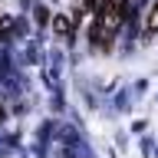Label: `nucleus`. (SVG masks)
<instances>
[{
	"instance_id": "obj_1",
	"label": "nucleus",
	"mask_w": 158,
	"mask_h": 158,
	"mask_svg": "<svg viewBox=\"0 0 158 158\" xmlns=\"http://www.w3.org/2000/svg\"><path fill=\"white\" fill-rule=\"evenodd\" d=\"M122 20H125V3L122 0H102V7L96 13V27H92V46L109 49L118 27H122Z\"/></svg>"
},
{
	"instance_id": "obj_2",
	"label": "nucleus",
	"mask_w": 158,
	"mask_h": 158,
	"mask_svg": "<svg viewBox=\"0 0 158 158\" xmlns=\"http://www.w3.org/2000/svg\"><path fill=\"white\" fill-rule=\"evenodd\" d=\"M158 33V0L148 7V13H145V36H155Z\"/></svg>"
},
{
	"instance_id": "obj_3",
	"label": "nucleus",
	"mask_w": 158,
	"mask_h": 158,
	"mask_svg": "<svg viewBox=\"0 0 158 158\" xmlns=\"http://www.w3.org/2000/svg\"><path fill=\"white\" fill-rule=\"evenodd\" d=\"M0 118H3V112H0Z\"/></svg>"
}]
</instances>
